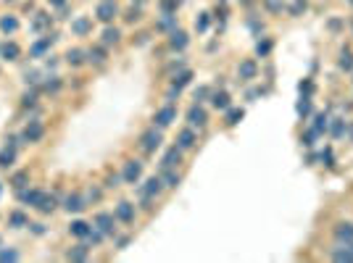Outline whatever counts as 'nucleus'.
Returning <instances> with one entry per match:
<instances>
[{"mask_svg": "<svg viewBox=\"0 0 353 263\" xmlns=\"http://www.w3.org/2000/svg\"><path fill=\"white\" fill-rule=\"evenodd\" d=\"M13 161H16V148H13V142H11V145H5V148L0 150V168L13 166Z\"/></svg>", "mask_w": 353, "mask_h": 263, "instance_id": "21", "label": "nucleus"}, {"mask_svg": "<svg viewBox=\"0 0 353 263\" xmlns=\"http://www.w3.org/2000/svg\"><path fill=\"white\" fill-rule=\"evenodd\" d=\"M29 229H32L35 234H45V227H42V224H29Z\"/></svg>", "mask_w": 353, "mask_h": 263, "instance_id": "56", "label": "nucleus"}, {"mask_svg": "<svg viewBox=\"0 0 353 263\" xmlns=\"http://www.w3.org/2000/svg\"><path fill=\"white\" fill-rule=\"evenodd\" d=\"M95 16L101 19V21H106V24H111V21L119 16V8H116V3H113V0H103V3H101V5H98V8H95Z\"/></svg>", "mask_w": 353, "mask_h": 263, "instance_id": "7", "label": "nucleus"}, {"mask_svg": "<svg viewBox=\"0 0 353 263\" xmlns=\"http://www.w3.org/2000/svg\"><path fill=\"white\" fill-rule=\"evenodd\" d=\"M161 179H164V187L169 190H174V187H179V182H182V176L174 171V168H164V174H161Z\"/></svg>", "mask_w": 353, "mask_h": 263, "instance_id": "24", "label": "nucleus"}, {"mask_svg": "<svg viewBox=\"0 0 353 263\" xmlns=\"http://www.w3.org/2000/svg\"><path fill=\"white\" fill-rule=\"evenodd\" d=\"M190 79H193V71H190V68H179V74L172 79V87L174 90H185L190 84Z\"/></svg>", "mask_w": 353, "mask_h": 263, "instance_id": "22", "label": "nucleus"}, {"mask_svg": "<svg viewBox=\"0 0 353 263\" xmlns=\"http://www.w3.org/2000/svg\"><path fill=\"white\" fill-rule=\"evenodd\" d=\"M317 132H314V129H309V132H306V137H301V142H303V148H311V145H314V140H317Z\"/></svg>", "mask_w": 353, "mask_h": 263, "instance_id": "47", "label": "nucleus"}, {"mask_svg": "<svg viewBox=\"0 0 353 263\" xmlns=\"http://www.w3.org/2000/svg\"><path fill=\"white\" fill-rule=\"evenodd\" d=\"M187 124L193 129H203L206 124H209V113H206V108L201 103H195V105H190V111H187Z\"/></svg>", "mask_w": 353, "mask_h": 263, "instance_id": "3", "label": "nucleus"}, {"mask_svg": "<svg viewBox=\"0 0 353 263\" xmlns=\"http://www.w3.org/2000/svg\"><path fill=\"white\" fill-rule=\"evenodd\" d=\"M340 27H343L340 19H332V21H329V29H340Z\"/></svg>", "mask_w": 353, "mask_h": 263, "instance_id": "57", "label": "nucleus"}, {"mask_svg": "<svg viewBox=\"0 0 353 263\" xmlns=\"http://www.w3.org/2000/svg\"><path fill=\"white\" fill-rule=\"evenodd\" d=\"M345 132H348V124H345L343 119H332V121H329V134H332L335 140H340Z\"/></svg>", "mask_w": 353, "mask_h": 263, "instance_id": "28", "label": "nucleus"}, {"mask_svg": "<svg viewBox=\"0 0 353 263\" xmlns=\"http://www.w3.org/2000/svg\"><path fill=\"white\" fill-rule=\"evenodd\" d=\"M69 231H71L74 237H79V239H87V234L93 231V227H90L87 221H71V227H69Z\"/></svg>", "mask_w": 353, "mask_h": 263, "instance_id": "23", "label": "nucleus"}, {"mask_svg": "<svg viewBox=\"0 0 353 263\" xmlns=\"http://www.w3.org/2000/svg\"><path fill=\"white\" fill-rule=\"evenodd\" d=\"M335 242H343V245H351L353 242V224H337L335 227Z\"/></svg>", "mask_w": 353, "mask_h": 263, "instance_id": "13", "label": "nucleus"}, {"mask_svg": "<svg viewBox=\"0 0 353 263\" xmlns=\"http://www.w3.org/2000/svg\"><path fill=\"white\" fill-rule=\"evenodd\" d=\"M48 24H50V16H48V13H37L35 21H32V29H45Z\"/></svg>", "mask_w": 353, "mask_h": 263, "instance_id": "43", "label": "nucleus"}, {"mask_svg": "<svg viewBox=\"0 0 353 263\" xmlns=\"http://www.w3.org/2000/svg\"><path fill=\"white\" fill-rule=\"evenodd\" d=\"M319 161H321L324 166H329V168H332V166H335V153H332V148L321 150V153H319Z\"/></svg>", "mask_w": 353, "mask_h": 263, "instance_id": "41", "label": "nucleus"}, {"mask_svg": "<svg viewBox=\"0 0 353 263\" xmlns=\"http://www.w3.org/2000/svg\"><path fill=\"white\" fill-rule=\"evenodd\" d=\"M90 29H93V21H90L87 16H82V19H74V21H71V32H74V34H79V37L90 34Z\"/></svg>", "mask_w": 353, "mask_h": 263, "instance_id": "19", "label": "nucleus"}, {"mask_svg": "<svg viewBox=\"0 0 353 263\" xmlns=\"http://www.w3.org/2000/svg\"><path fill=\"white\" fill-rule=\"evenodd\" d=\"M8 227H13V229H21V227H29V219L21 211H13L11 216H8Z\"/></svg>", "mask_w": 353, "mask_h": 263, "instance_id": "31", "label": "nucleus"}, {"mask_svg": "<svg viewBox=\"0 0 353 263\" xmlns=\"http://www.w3.org/2000/svg\"><path fill=\"white\" fill-rule=\"evenodd\" d=\"M211 105L216 108V111H227L229 105H232V98H229V92H211Z\"/></svg>", "mask_w": 353, "mask_h": 263, "instance_id": "18", "label": "nucleus"}, {"mask_svg": "<svg viewBox=\"0 0 353 263\" xmlns=\"http://www.w3.org/2000/svg\"><path fill=\"white\" fill-rule=\"evenodd\" d=\"M158 29H164V32H172V29H176V13H164L158 21Z\"/></svg>", "mask_w": 353, "mask_h": 263, "instance_id": "33", "label": "nucleus"}, {"mask_svg": "<svg viewBox=\"0 0 353 263\" xmlns=\"http://www.w3.org/2000/svg\"><path fill=\"white\" fill-rule=\"evenodd\" d=\"M256 53H258L261 58H264V56H269V53H272V40H261V42L256 45Z\"/></svg>", "mask_w": 353, "mask_h": 263, "instance_id": "44", "label": "nucleus"}, {"mask_svg": "<svg viewBox=\"0 0 353 263\" xmlns=\"http://www.w3.org/2000/svg\"><path fill=\"white\" fill-rule=\"evenodd\" d=\"M113 216H116V221H121V224H132L135 221V205L127 203V200H121V203L116 205V211H113Z\"/></svg>", "mask_w": 353, "mask_h": 263, "instance_id": "10", "label": "nucleus"}, {"mask_svg": "<svg viewBox=\"0 0 353 263\" xmlns=\"http://www.w3.org/2000/svg\"><path fill=\"white\" fill-rule=\"evenodd\" d=\"M119 182H121V174H111L108 179H106V187L113 190V187H119Z\"/></svg>", "mask_w": 353, "mask_h": 263, "instance_id": "52", "label": "nucleus"}, {"mask_svg": "<svg viewBox=\"0 0 353 263\" xmlns=\"http://www.w3.org/2000/svg\"><path fill=\"white\" fill-rule=\"evenodd\" d=\"M19 45L16 42H3L0 45V58H8V61H16L19 58Z\"/></svg>", "mask_w": 353, "mask_h": 263, "instance_id": "26", "label": "nucleus"}, {"mask_svg": "<svg viewBox=\"0 0 353 263\" xmlns=\"http://www.w3.org/2000/svg\"><path fill=\"white\" fill-rule=\"evenodd\" d=\"M221 3H224V0H221Z\"/></svg>", "mask_w": 353, "mask_h": 263, "instance_id": "62", "label": "nucleus"}, {"mask_svg": "<svg viewBox=\"0 0 353 263\" xmlns=\"http://www.w3.org/2000/svg\"><path fill=\"white\" fill-rule=\"evenodd\" d=\"M179 161H182V148L179 145H172V148L166 150V156L161 158V168H176Z\"/></svg>", "mask_w": 353, "mask_h": 263, "instance_id": "12", "label": "nucleus"}, {"mask_svg": "<svg viewBox=\"0 0 353 263\" xmlns=\"http://www.w3.org/2000/svg\"><path fill=\"white\" fill-rule=\"evenodd\" d=\"M90 255V247L87 245H74L71 250H66V258L69 261H87Z\"/></svg>", "mask_w": 353, "mask_h": 263, "instance_id": "25", "label": "nucleus"}, {"mask_svg": "<svg viewBox=\"0 0 353 263\" xmlns=\"http://www.w3.org/2000/svg\"><path fill=\"white\" fill-rule=\"evenodd\" d=\"M84 56H87V61H90V64H95V66H103L106 64V48H90Z\"/></svg>", "mask_w": 353, "mask_h": 263, "instance_id": "27", "label": "nucleus"}, {"mask_svg": "<svg viewBox=\"0 0 353 263\" xmlns=\"http://www.w3.org/2000/svg\"><path fill=\"white\" fill-rule=\"evenodd\" d=\"M84 200H87V203H95V200H101V190H98V187H90L87 195H84Z\"/></svg>", "mask_w": 353, "mask_h": 263, "instance_id": "48", "label": "nucleus"}, {"mask_svg": "<svg viewBox=\"0 0 353 263\" xmlns=\"http://www.w3.org/2000/svg\"><path fill=\"white\" fill-rule=\"evenodd\" d=\"M119 37H121L119 29H116V27H108V29L103 32V45H116V42H119Z\"/></svg>", "mask_w": 353, "mask_h": 263, "instance_id": "37", "label": "nucleus"}, {"mask_svg": "<svg viewBox=\"0 0 353 263\" xmlns=\"http://www.w3.org/2000/svg\"><path fill=\"white\" fill-rule=\"evenodd\" d=\"M329 255H332L335 261H340V263H351L353 261V250L348 245H343V242H335V247L329 250Z\"/></svg>", "mask_w": 353, "mask_h": 263, "instance_id": "14", "label": "nucleus"}, {"mask_svg": "<svg viewBox=\"0 0 353 263\" xmlns=\"http://www.w3.org/2000/svg\"><path fill=\"white\" fill-rule=\"evenodd\" d=\"M16 29H19V21H16V16H3V19H0V32L13 34Z\"/></svg>", "mask_w": 353, "mask_h": 263, "instance_id": "32", "label": "nucleus"}, {"mask_svg": "<svg viewBox=\"0 0 353 263\" xmlns=\"http://www.w3.org/2000/svg\"><path fill=\"white\" fill-rule=\"evenodd\" d=\"M93 227L101 229L106 237H113V231H116V216H113V213H98Z\"/></svg>", "mask_w": 353, "mask_h": 263, "instance_id": "4", "label": "nucleus"}, {"mask_svg": "<svg viewBox=\"0 0 353 263\" xmlns=\"http://www.w3.org/2000/svg\"><path fill=\"white\" fill-rule=\"evenodd\" d=\"M187 42H190L187 32H182V29H172V32H169V48L172 50H185Z\"/></svg>", "mask_w": 353, "mask_h": 263, "instance_id": "11", "label": "nucleus"}, {"mask_svg": "<svg viewBox=\"0 0 353 263\" xmlns=\"http://www.w3.org/2000/svg\"><path fill=\"white\" fill-rule=\"evenodd\" d=\"M137 192H140V195H148V197H158L161 192H164V179H161V176H150V179H145V184Z\"/></svg>", "mask_w": 353, "mask_h": 263, "instance_id": "8", "label": "nucleus"}, {"mask_svg": "<svg viewBox=\"0 0 353 263\" xmlns=\"http://www.w3.org/2000/svg\"><path fill=\"white\" fill-rule=\"evenodd\" d=\"M345 134H351V140H353V124H351V127H348V132H345Z\"/></svg>", "mask_w": 353, "mask_h": 263, "instance_id": "60", "label": "nucleus"}, {"mask_svg": "<svg viewBox=\"0 0 353 263\" xmlns=\"http://www.w3.org/2000/svg\"><path fill=\"white\" fill-rule=\"evenodd\" d=\"M340 68H343V71H353V53L351 50H343L340 53Z\"/></svg>", "mask_w": 353, "mask_h": 263, "instance_id": "39", "label": "nucleus"}, {"mask_svg": "<svg viewBox=\"0 0 353 263\" xmlns=\"http://www.w3.org/2000/svg\"><path fill=\"white\" fill-rule=\"evenodd\" d=\"M124 19L129 21V24H132V21H137V19H140V8H129Z\"/></svg>", "mask_w": 353, "mask_h": 263, "instance_id": "53", "label": "nucleus"}, {"mask_svg": "<svg viewBox=\"0 0 353 263\" xmlns=\"http://www.w3.org/2000/svg\"><path fill=\"white\" fill-rule=\"evenodd\" d=\"M179 3H182V0H161V11H164V13H176Z\"/></svg>", "mask_w": 353, "mask_h": 263, "instance_id": "42", "label": "nucleus"}, {"mask_svg": "<svg viewBox=\"0 0 353 263\" xmlns=\"http://www.w3.org/2000/svg\"><path fill=\"white\" fill-rule=\"evenodd\" d=\"M206 98H211V90L209 87H198L195 90V100H198V103H203Z\"/></svg>", "mask_w": 353, "mask_h": 263, "instance_id": "50", "label": "nucleus"}, {"mask_svg": "<svg viewBox=\"0 0 353 263\" xmlns=\"http://www.w3.org/2000/svg\"><path fill=\"white\" fill-rule=\"evenodd\" d=\"M56 205H58V197L56 195H42V200H40V205H37V208H40L42 213H53V211H56Z\"/></svg>", "mask_w": 353, "mask_h": 263, "instance_id": "30", "label": "nucleus"}, {"mask_svg": "<svg viewBox=\"0 0 353 263\" xmlns=\"http://www.w3.org/2000/svg\"><path fill=\"white\" fill-rule=\"evenodd\" d=\"M127 242H129V237H119V239H116V245H119V250H121V247H127Z\"/></svg>", "mask_w": 353, "mask_h": 263, "instance_id": "58", "label": "nucleus"}, {"mask_svg": "<svg viewBox=\"0 0 353 263\" xmlns=\"http://www.w3.org/2000/svg\"><path fill=\"white\" fill-rule=\"evenodd\" d=\"M61 90V82H58V76H50L48 82H45V92H58Z\"/></svg>", "mask_w": 353, "mask_h": 263, "instance_id": "46", "label": "nucleus"}, {"mask_svg": "<svg viewBox=\"0 0 353 263\" xmlns=\"http://www.w3.org/2000/svg\"><path fill=\"white\" fill-rule=\"evenodd\" d=\"M209 24H211V13H201V16L195 19V29H198V32H206Z\"/></svg>", "mask_w": 353, "mask_h": 263, "instance_id": "40", "label": "nucleus"}, {"mask_svg": "<svg viewBox=\"0 0 353 263\" xmlns=\"http://www.w3.org/2000/svg\"><path fill=\"white\" fill-rule=\"evenodd\" d=\"M243 116H245L243 108H232V105H229V108H227V127H235V124H240Z\"/></svg>", "mask_w": 353, "mask_h": 263, "instance_id": "36", "label": "nucleus"}, {"mask_svg": "<svg viewBox=\"0 0 353 263\" xmlns=\"http://www.w3.org/2000/svg\"><path fill=\"white\" fill-rule=\"evenodd\" d=\"M142 176V164L140 161H127L124 168H121V179H124L127 184H137Z\"/></svg>", "mask_w": 353, "mask_h": 263, "instance_id": "5", "label": "nucleus"}, {"mask_svg": "<svg viewBox=\"0 0 353 263\" xmlns=\"http://www.w3.org/2000/svg\"><path fill=\"white\" fill-rule=\"evenodd\" d=\"M256 74H258L256 61H243V64H240V79H253Z\"/></svg>", "mask_w": 353, "mask_h": 263, "instance_id": "29", "label": "nucleus"}, {"mask_svg": "<svg viewBox=\"0 0 353 263\" xmlns=\"http://www.w3.org/2000/svg\"><path fill=\"white\" fill-rule=\"evenodd\" d=\"M351 3H353V0H351Z\"/></svg>", "mask_w": 353, "mask_h": 263, "instance_id": "63", "label": "nucleus"}, {"mask_svg": "<svg viewBox=\"0 0 353 263\" xmlns=\"http://www.w3.org/2000/svg\"><path fill=\"white\" fill-rule=\"evenodd\" d=\"M295 113L301 116V119H306V116L311 113V95H303L301 100H298V105H295Z\"/></svg>", "mask_w": 353, "mask_h": 263, "instance_id": "35", "label": "nucleus"}, {"mask_svg": "<svg viewBox=\"0 0 353 263\" xmlns=\"http://www.w3.org/2000/svg\"><path fill=\"white\" fill-rule=\"evenodd\" d=\"M161 140H164V137H161V129H158V127H150V129L140 137V145H142L145 153H156V150L161 148Z\"/></svg>", "mask_w": 353, "mask_h": 263, "instance_id": "2", "label": "nucleus"}, {"mask_svg": "<svg viewBox=\"0 0 353 263\" xmlns=\"http://www.w3.org/2000/svg\"><path fill=\"white\" fill-rule=\"evenodd\" d=\"M64 208L69 213H79V211L87 208V200H84L82 195H69V197H64Z\"/></svg>", "mask_w": 353, "mask_h": 263, "instance_id": "17", "label": "nucleus"}, {"mask_svg": "<svg viewBox=\"0 0 353 263\" xmlns=\"http://www.w3.org/2000/svg\"><path fill=\"white\" fill-rule=\"evenodd\" d=\"M21 255H19V250H0V261H19Z\"/></svg>", "mask_w": 353, "mask_h": 263, "instance_id": "45", "label": "nucleus"}, {"mask_svg": "<svg viewBox=\"0 0 353 263\" xmlns=\"http://www.w3.org/2000/svg\"><path fill=\"white\" fill-rule=\"evenodd\" d=\"M303 11H306V0H295L293 8H290V13H293V16H301Z\"/></svg>", "mask_w": 353, "mask_h": 263, "instance_id": "49", "label": "nucleus"}, {"mask_svg": "<svg viewBox=\"0 0 353 263\" xmlns=\"http://www.w3.org/2000/svg\"><path fill=\"white\" fill-rule=\"evenodd\" d=\"M50 5H66V0H50Z\"/></svg>", "mask_w": 353, "mask_h": 263, "instance_id": "59", "label": "nucleus"}, {"mask_svg": "<svg viewBox=\"0 0 353 263\" xmlns=\"http://www.w3.org/2000/svg\"><path fill=\"white\" fill-rule=\"evenodd\" d=\"M329 121H332V119H329L327 113H317V116H314V124H311V129H314V132H317V134L321 137V134H324V132H329Z\"/></svg>", "mask_w": 353, "mask_h": 263, "instance_id": "20", "label": "nucleus"}, {"mask_svg": "<svg viewBox=\"0 0 353 263\" xmlns=\"http://www.w3.org/2000/svg\"><path fill=\"white\" fill-rule=\"evenodd\" d=\"M42 195H45L42 190H19V200H21V203H27V205H32V208L40 205Z\"/></svg>", "mask_w": 353, "mask_h": 263, "instance_id": "16", "label": "nucleus"}, {"mask_svg": "<svg viewBox=\"0 0 353 263\" xmlns=\"http://www.w3.org/2000/svg\"><path fill=\"white\" fill-rule=\"evenodd\" d=\"M195 142H198V134H195V129H193V127L182 129L179 134H176V145H179L182 150H193V148H195Z\"/></svg>", "mask_w": 353, "mask_h": 263, "instance_id": "9", "label": "nucleus"}, {"mask_svg": "<svg viewBox=\"0 0 353 263\" xmlns=\"http://www.w3.org/2000/svg\"><path fill=\"white\" fill-rule=\"evenodd\" d=\"M53 42H56V34H48V37H42V40H37L32 45V50H29V56H32V58H42L45 50H48Z\"/></svg>", "mask_w": 353, "mask_h": 263, "instance_id": "15", "label": "nucleus"}, {"mask_svg": "<svg viewBox=\"0 0 353 263\" xmlns=\"http://www.w3.org/2000/svg\"><path fill=\"white\" fill-rule=\"evenodd\" d=\"M42 134H45L42 124H40V121H29V127L24 129V134L19 137V142H21V145H29V142H40V140H42Z\"/></svg>", "mask_w": 353, "mask_h": 263, "instance_id": "6", "label": "nucleus"}, {"mask_svg": "<svg viewBox=\"0 0 353 263\" xmlns=\"http://www.w3.org/2000/svg\"><path fill=\"white\" fill-rule=\"evenodd\" d=\"M298 90H301L303 95H314V82H309V79H306V82H301V84H298Z\"/></svg>", "mask_w": 353, "mask_h": 263, "instance_id": "51", "label": "nucleus"}, {"mask_svg": "<svg viewBox=\"0 0 353 263\" xmlns=\"http://www.w3.org/2000/svg\"><path fill=\"white\" fill-rule=\"evenodd\" d=\"M66 64L69 66H82L84 64V53L79 48H71V50L66 53Z\"/></svg>", "mask_w": 353, "mask_h": 263, "instance_id": "34", "label": "nucleus"}, {"mask_svg": "<svg viewBox=\"0 0 353 263\" xmlns=\"http://www.w3.org/2000/svg\"><path fill=\"white\" fill-rule=\"evenodd\" d=\"M174 121H176V108H174V103H166L164 108H158V111H156V116H153V127H158V129L172 127Z\"/></svg>", "mask_w": 353, "mask_h": 263, "instance_id": "1", "label": "nucleus"}, {"mask_svg": "<svg viewBox=\"0 0 353 263\" xmlns=\"http://www.w3.org/2000/svg\"><path fill=\"white\" fill-rule=\"evenodd\" d=\"M179 92H182V90H174V87H169V92H166V100H169V103H174V100L179 98Z\"/></svg>", "mask_w": 353, "mask_h": 263, "instance_id": "55", "label": "nucleus"}, {"mask_svg": "<svg viewBox=\"0 0 353 263\" xmlns=\"http://www.w3.org/2000/svg\"><path fill=\"white\" fill-rule=\"evenodd\" d=\"M266 8L274 11V13H280L282 11V3H280V0H266Z\"/></svg>", "mask_w": 353, "mask_h": 263, "instance_id": "54", "label": "nucleus"}, {"mask_svg": "<svg viewBox=\"0 0 353 263\" xmlns=\"http://www.w3.org/2000/svg\"><path fill=\"white\" fill-rule=\"evenodd\" d=\"M243 3H250V0H243Z\"/></svg>", "mask_w": 353, "mask_h": 263, "instance_id": "61", "label": "nucleus"}, {"mask_svg": "<svg viewBox=\"0 0 353 263\" xmlns=\"http://www.w3.org/2000/svg\"><path fill=\"white\" fill-rule=\"evenodd\" d=\"M11 184H13V187H16V190H24L27 184H29V174H27V171H19V174H13Z\"/></svg>", "mask_w": 353, "mask_h": 263, "instance_id": "38", "label": "nucleus"}]
</instances>
